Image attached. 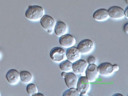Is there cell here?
<instances>
[{
  "label": "cell",
  "mask_w": 128,
  "mask_h": 96,
  "mask_svg": "<svg viewBox=\"0 0 128 96\" xmlns=\"http://www.w3.org/2000/svg\"><path fill=\"white\" fill-rule=\"evenodd\" d=\"M44 10L42 6L37 5H30L25 13L26 18L32 21L40 20L44 15Z\"/></svg>",
  "instance_id": "cell-1"
},
{
  "label": "cell",
  "mask_w": 128,
  "mask_h": 96,
  "mask_svg": "<svg viewBox=\"0 0 128 96\" xmlns=\"http://www.w3.org/2000/svg\"><path fill=\"white\" fill-rule=\"evenodd\" d=\"M40 22L42 27L49 34L52 33L56 24L54 18L48 15L44 14L40 19Z\"/></svg>",
  "instance_id": "cell-2"
},
{
  "label": "cell",
  "mask_w": 128,
  "mask_h": 96,
  "mask_svg": "<svg viewBox=\"0 0 128 96\" xmlns=\"http://www.w3.org/2000/svg\"><path fill=\"white\" fill-rule=\"evenodd\" d=\"M66 52L60 47H56L52 48L50 52V56L53 61L59 62L66 58Z\"/></svg>",
  "instance_id": "cell-3"
},
{
  "label": "cell",
  "mask_w": 128,
  "mask_h": 96,
  "mask_svg": "<svg viewBox=\"0 0 128 96\" xmlns=\"http://www.w3.org/2000/svg\"><path fill=\"white\" fill-rule=\"evenodd\" d=\"M90 81L86 76H80L78 80L76 89L80 93V96H84L90 88Z\"/></svg>",
  "instance_id": "cell-4"
},
{
  "label": "cell",
  "mask_w": 128,
  "mask_h": 96,
  "mask_svg": "<svg viewBox=\"0 0 128 96\" xmlns=\"http://www.w3.org/2000/svg\"><path fill=\"white\" fill-rule=\"evenodd\" d=\"M94 46V43L92 40L86 39L78 43L77 48L80 53L86 54L91 52L93 50Z\"/></svg>",
  "instance_id": "cell-5"
},
{
  "label": "cell",
  "mask_w": 128,
  "mask_h": 96,
  "mask_svg": "<svg viewBox=\"0 0 128 96\" xmlns=\"http://www.w3.org/2000/svg\"><path fill=\"white\" fill-rule=\"evenodd\" d=\"M98 72V67L95 64H90L86 70V75L90 82L94 81L97 78Z\"/></svg>",
  "instance_id": "cell-6"
},
{
  "label": "cell",
  "mask_w": 128,
  "mask_h": 96,
  "mask_svg": "<svg viewBox=\"0 0 128 96\" xmlns=\"http://www.w3.org/2000/svg\"><path fill=\"white\" fill-rule=\"evenodd\" d=\"M108 10L109 17L112 19H120L124 17V10L120 7L112 6Z\"/></svg>",
  "instance_id": "cell-7"
},
{
  "label": "cell",
  "mask_w": 128,
  "mask_h": 96,
  "mask_svg": "<svg viewBox=\"0 0 128 96\" xmlns=\"http://www.w3.org/2000/svg\"><path fill=\"white\" fill-rule=\"evenodd\" d=\"M59 42L60 45L64 47H70L75 44V40L74 36L69 34H66L60 36Z\"/></svg>",
  "instance_id": "cell-8"
},
{
  "label": "cell",
  "mask_w": 128,
  "mask_h": 96,
  "mask_svg": "<svg viewBox=\"0 0 128 96\" xmlns=\"http://www.w3.org/2000/svg\"><path fill=\"white\" fill-rule=\"evenodd\" d=\"M87 63L83 59H78L72 64V69L76 74H82L86 70Z\"/></svg>",
  "instance_id": "cell-9"
},
{
  "label": "cell",
  "mask_w": 128,
  "mask_h": 96,
  "mask_svg": "<svg viewBox=\"0 0 128 96\" xmlns=\"http://www.w3.org/2000/svg\"><path fill=\"white\" fill-rule=\"evenodd\" d=\"M92 17L96 21H105L109 17L108 10L104 8L98 9L94 12Z\"/></svg>",
  "instance_id": "cell-10"
},
{
  "label": "cell",
  "mask_w": 128,
  "mask_h": 96,
  "mask_svg": "<svg viewBox=\"0 0 128 96\" xmlns=\"http://www.w3.org/2000/svg\"><path fill=\"white\" fill-rule=\"evenodd\" d=\"M66 56L67 59L70 61H76L80 58V52L77 48L72 46L67 49Z\"/></svg>",
  "instance_id": "cell-11"
},
{
  "label": "cell",
  "mask_w": 128,
  "mask_h": 96,
  "mask_svg": "<svg viewBox=\"0 0 128 96\" xmlns=\"http://www.w3.org/2000/svg\"><path fill=\"white\" fill-rule=\"evenodd\" d=\"M66 85L68 88H75L77 85V78L75 74L72 72L66 73L64 77Z\"/></svg>",
  "instance_id": "cell-12"
},
{
  "label": "cell",
  "mask_w": 128,
  "mask_h": 96,
  "mask_svg": "<svg viewBox=\"0 0 128 96\" xmlns=\"http://www.w3.org/2000/svg\"><path fill=\"white\" fill-rule=\"evenodd\" d=\"M6 78L8 82L10 84H16L19 80L20 74L18 70L14 69L9 70L7 72Z\"/></svg>",
  "instance_id": "cell-13"
},
{
  "label": "cell",
  "mask_w": 128,
  "mask_h": 96,
  "mask_svg": "<svg viewBox=\"0 0 128 96\" xmlns=\"http://www.w3.org/2000/svg\"><path fill=\"white\" fill-rule=\"evenodd\" d=\"M98 72L102 75H108L114 72L112 65L110 63L104 62L100 64L98 67Z\"/></svg>",
  "instance_id": "cell-14"
},
{
  "label": "cell",
  "mask_w": 128,
  "mask_h": 96,
  "mask_svg": "<svg viewBox=\"0 0 128 96\" xmlns=\"http://www.w3.org/2000/svg\"><path fill=\"white\" fill-rule=\"evenodd\" d=\"M54 31L56 35L61 36L67 33V26L65 23L61 21H58L55 25Z\"/></svg>",
  "instance_id": "cell-15"
},
{
  "label": "cell",
  "mask_w": 128,
  "mask_h": 96,
  "mask_svg": "<svg viewBox=\"0 0 128 96\" xmlns=\"http://www.w3.org/2000/svg\"><path fill=\"white\" fill-rule=\"evenodd\" d=\"M19 74L20 80L25 83L30 82L32 78V74L27 71H22L20 72Z\"/></svg>",
  "instance_id": "cell-16"
},
{
  "label": "cell",
  "mask_w": 128,
  "mask_h": 96,
  "mask_svg": "<svg viewBox=\"0 0 128 96\" xmlns=\"http://www.w3.org/2000/svg\"><path fill=\"white\" fill-rule=\"evenodd\" d=\"M72 63L70 60H66L62 62L59 65L60 69L63 72H68L71 70Z\"/></svg>",
  "instance_id": "cell-17"
},
{
  "label": "cell",
  "mask_w": 128,
  "mask_h": 96,
  "mask_svg": "<svg viewBox=\"0 0 128 96\" xmlns=\"http://www.w3.org/2000/svg\"><path fill=\"white\" fill-rule=\"evenodd\" d=\"M63 96H80V92L75 88H69L66 90L63 94Z\"/></svg>",
  "instance_id": "cell-18"
},
{
  "label": "cell",
  "mask_w": 128,
  "mask_h": 96,
  "mask_svg": "<svg viewBox=\"0 0 128 96\" xmlns=\"http://www.w3.org/2000/svg\"><path fill=\"white\" fill-rule=\"evenodd\" d=\"M26 90L28 94L32 96H34L38 92L37 88L36 86L32 83L27 85L26 87Z\"/></svg>",
  "instance_id": "cell-19"
},
{
  "label": "cell",
  "mask_w": 128,
  "mask_h": 96,
  "mask_svg": "<svg viewBox=\"0 0 128 96\" xmlns=\"http://www.w3.org/2000/svg\"><path fill=\"white\" fill-rule=\"evenodd\" d=\"M87 62L89 64H95L96 62V58L93 56H90L88 58Z\"/></svg>",
  "instance_id": "cell-20"
},
{
  "label": "cell",
  "mask_w": 128,
  "mask_h": 96,
  "mask_svg": "<svg viewBox=\"0 0 128 96\" xmlns=\"http://www.w3.org/2000/svg\"><path fill=\"white\" fill-rule=\"evenodd\" d=\"M123 29L125 32L127 34H128V23H126L124 25V27H123Z\"/></svg>",
  "instance_id": "cell-21"
},
{
  "label": "cell",
  "mask_w": 128,
  "mask_h": 96,
  "mask_svg": "<svg viewBox=\"0 0 128 96\" xmlns=\"http://www.w3.org/2000/svg\"><path fill=\"white\" fill-rule=\"evenodd\" d=\"M113 69L114 71L117 72L119 69V67L118 65L116 64H114L112 65Z\"/></svg>",
  "instance_id": "cell-22"
},
{
  "label": "cell",
  "mask_w": 128,
  "mask_h": 96,
  "mask_svg": "<svg viewBox=\"0 0 128 96\" xmlns=\"http://www.w3.org/2000/svg\"><path fill=\"white\" fill-rule=\"evenodd\" d=\"M124 14L126 18L128 19V6H127L125 10H124Z\"/></svg>",
  "instance_id": "cell-23"
},
{
  "label": "cell",
  "mask_w": 128,
  "mask_h": 96,
  "mask_svg": "<svg viewBox=\"0 0 128 96\" xmlns=\"http://www.w3.org/2000/svg\"><path fill=\"white\" fill-rule=\"evenodd\" d=\"M66 72H63L61 74L62 76L63 77H64L65 76H66Z\"/></svg>",
  "instance_id": "cell-24"
},
{
  "label": "cell",
  "mask_w": 128,
  "mask_h": 96,
  "mask_svg": "<svg viewBox=\"0 0 128 96\" xmlns=\"http://www.w3.org/2000/svg\"><path fill=\"white\" fill-rule=\"evenodd\" d=\"M34 96H44L43 94L40 93H36Z\"/></svg>",
  "instance_id": "cell-25"
},
{
  "label": "cell",
  "mask_w": 128,
  "mask_h": 96,
  "mask_svg": "<svg viewBox=\"0 0 128 96\" xmlns=\"http://www.w3.org/2000/svg\"><path fill=\"white\" fill-rule=\"evenodd\" d=\"M113 96H123V95H122V94H120L116 93L114 94Z\"/></svg>",
  "instance_id": "cell-26"
},
{
  "label": "cell",
  "mask_w": 128,
  "mask_h": 96,
  "mask_svg": "<svg viewBox=\"0 0 128 96\" xmlns=\"http://www.w3.org/2000/svg\"><path fill=\"white\" fill-rule=\"evenodd\" d=\"M125 1L127 4H128V0H125Z\"/></svg>",
  "instance_id": "cell-27"
}]
</instances>
